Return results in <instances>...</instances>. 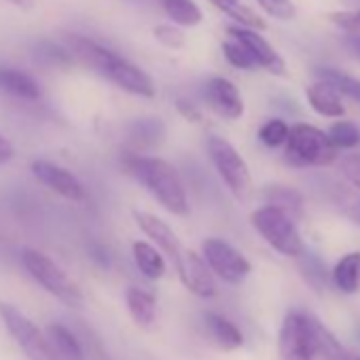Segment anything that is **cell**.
I'll list each match as a JSON object with an SVG mask.
<instances>
[{"label": "cell", "instance_id": "23", "mask_svg": "<svg viewBox=\"0 0 360 360\" xmlns=\"http://www.w3.org/2000/svg\"><path fill=\"white\" fill-rule=\"evenodd\" d=\"M49 341L60 356V360H85V352L77 335L62 322H51L47 328Z\"/></svg>", "mask_w": 360, "mask_h": 360}, {"label": "cell", "instance_id": "43", "mask_svg": "<svg viewBox=\"0 0 360 360\" xmlns=\"http://www.w3.org/2000/svg\"><path fill=\"white\" fill-rule=\"evenodd\" d=\"M349 360H360V356H352V354H349Z\"/></svg>", "mask_w": 360, "mask_h": 360}, {"label": "cell", "instance_id": "15", "mask_svg": "<svg viewBox=\"0 0 360 360\" xmlns=\"http://www.w3.org/2000/svg\"><path fill=\"white\" fill-rule=\"evenodd\" d=\"M66 45H68V51L72 53V58H77L79 62H83L85 66L98 70L100 75H104V70L108 68V64L115 60V51H110L108 47L87 39V37H77V34H70L66 39Z\"/></svg>", "mask_w": 360, "mask_h": 360}, {"label": "cell", "instance_id": "20", "mask_svg": "<svg viewBox=\"0 0 360 360\" xmlns=\"http://www.w3.org/2000/svg\"><path fill=\"white\" fill-rule=\"evenodd\" d=\"M131 255H134V263L138 267V271L148 278V280H161L165 274V259L161 255V250L148 242H134L131 244Z\"/></svg>", "mask_w": 360, "mask_h": 360}, {"label": "cell", "instance_id": "12", "mask_svg": "<svg viewBox=\"0 0 360 360\" xmlns=\"http://www.w3.org/2000/svg\"><path fill=\"white\" fill-rule=\"evenodd\" d=\"M227 34L231 39H238L240 43H244L248 47V51L257 60L259 68H263V70H267L269 75H276V77H284L286 75V64H284L282 56L271 47V43L259 30L244 28V26L236 24V26L227 28Z\"/></svg>", "mask_w": 360, "mask_h": 360}, {"label": "cell", "instance_id": "22", "mask_svg": "<svg viewBox=\"0 0 360 360\" xmlns=\"http://www.w3.org/2000/svg\"><path fill=\"white\" fill-rule=\"evenodd\" d=\"M0 91L11 94L22 100H39L41 98V87L39 83L15 68H0Z\"/></svg>", "mask_w": 360, "mask_h": 360}, {"label": "cell", "instance_id": "26", "mask_svg": "<svg viewBox=\"0 0 360 360\" xmlns=\"http://www.w3.org/2000/svg\"><path fill=\"white\" fill-rule=\"evenodd\" d=\"M311 333H314L316 354L320 360H349V352L316 316H311Z\"/></svg>", "mask_w": 360, "mask_h": 360}, {"label": "cell", "instance_id": "9", "mask_svg": "<svg viewBox=\"0 0 360 360\" xmlns=\"http://www.w3.org/2000/svg\"><path fill=\"white\" fill-rule=\"evenodd\" d=\"M174 265H176L180 282H183V286L187 290H191L193 295H198L202 299L217 297V292H219L217 276L212 274V269L204 257H200L193 250H183V255L178 257V261Z\"/></svg>", "mask_w": 360, "mask_h": 360}, {"label": "cell", "instance_id": "40", "mask_svg": "<svg viewBox=\"0 0 360 360\" xmlns=\"http://www.w3.org/2000/svg\"><path fill=\"white\" fill-rule=\"evenodd\" d=\"M13 157H15V146L11 144L9 138H5L3 134H0V165L13 161Z\"/></svg>", "mask_w": 360, "mask_h": 360}, {"label": "cell", "instance_id": "4", "mask_svg": "<svg viewBox=\"0 0 360 360\" xmlns=\"http://www.w3.org/2000/svg\"><path fill=\"white\" fill-rule=\"evenodd\" d=\"M206 150L219 178L229 189V193L236 200H248L252 193V174H250L246 159L240 155V150L227 138L217 136V134L208 136Z\"/></svg>", "mask_w": 360, "mask_h": 360}, {"label": "cell", "instance_id": "35", "mask_svg": "<svg viewBox=\"0 0 360 360\" xmlns=\"http://www.w3.org/2000/svg\"><path fill=\"white\" fill-rule=\"evenodd\" d=\"M257 5L278 22H292L297 20L299 11L292 0H257Z\"/></svg>", "mask_w": 360, "mask_h": 360}, {"label": "cell", "instance_id": "31", "mask_svg": "<svg viewBox=\"0 0 360 360\" xmlns=\"http://www.w3.org/2000/svg\"><path fill=\"white\" fill-rule=\"evenodd\" d=\"M328 136L339 150H349L360 144V127L354 121H335L328 127Z\"/></svg>", "mask_w": 360, "mask_h": 360}, {"label": "cell", "instance_id": "1", "mask_svg": "<svg viewBox=\"0 0 360 360\" xmlns=\"http://www.w3.org/2000/svg\"><path fill=\"white\" fill-rule=\"evenodd\" d=\"M123 169L131 178H136L169 214L189 217L191 206H189L187 189L172 163H167L161 157L131 153L123 157Z\"/></svg>", "mask_w": 360, "mask_h": 360}, {"label": "cell", "instance_id": "14", "mask_svg": "<svg viewBox=\"0 0 360 360\" xmlns=\"http://www.w3.org/2000/svg\"><path fill=\"white\" fill-rule=\"evenodd\" d=\"M134 221H136V225L140 227V231L148 238V240H153V244L172 261V263H176L178 261V257L183 255V244H180V240H178V236L174 233V229L163 221V219H159V217H155V214H150V212H140V210H136L134 212Z\"/></svg>", "mask_w": 360, "mask_h": 360}, {"label": "cell", "instance_id": "3", "mask_svg": "<svg viewBox=\"0 0 360 360\" xmlns=\"http://www.w3.org/2000/svg\"><path fill=\"white\" fill-rule=\"evenodd\" d=\"M250 223L257 233L282 257L297 259L305 250V242L297 229V221L276 206H261L250 214Z\"/></svg>", "mask_w": 360, "mask_h": 360}, {"label": "cell", "instance_id": "38", "mask_svg": "<svg viewBox=\"0 0 360 360\" xmlns=\"http://www.w3.org/2000/svg\"><path fill=\"white\" fill-rule=\"evenodd\" d=\"M339 165V172L343 176V180L354 187L356 191H360V153H354V155H345L337 161Z\"/></svg>", "mask_w": 360, "mask_h": 360}, {"label": "cell", "instance_id": "17", "mask_svg": "<svg viewBox=\"0 0 360 360\" xmlns=\"http://www.w3.org/2000/svg\"><path fill=\"white\" fill-rule=\"evenodd\" d=\"M204 324H206V330H208L210 339H212L221 349L233 352V349H238V347L244 345V333H242L229 318L210 311V314H206Z\"/></svg>", "mask_w": 360, "mask_h": 360}, {"label": "cell", "instance_id": "27", "mask_svg": "<svg viewBox=\"0 0 360 360\" xmlns=\"http://www.w3.org/2000/svg\"><path fill=\"white\" fill-rule=\"evenodd\" d=\"M316 77L330 83L341 96H345L352 102L360 104V79H356L352 75H345V72H341L337 68H330V66L316 68Z\"/></svg>", "mask_w": 360, "mask_h": 360}, {"label": "cell", "instance_id": "32", "mask_svg": "<svg viewBox=\"0 0 360 360\" xmlns=\"http://www.w3.org/2000/svg\"><path fill=\"white\" fill-rule=\"evenodd\" d=\"M288 134H290V125L284 121V119H267L261 129H259V140L269 146V148H278V146H284L286 140H288Z\"/></svg>", "mask_w": 360, "mask_h": 360}, {"label": "cell", "instance_id": "39", "mask_svg": "<svg viewBox=\"0 0 360 360\" xmlns=\"http://www.w3.org/2000/svg\"><path fill=\"white\" fill-rule=\"evenodd\" d=\"M176 110H178L180 117H183L185 121H189V123H202V119H204L200 106L193 104V102L187 100V98H178V100H176Z\"/></svg>", "mask_w": 360, "mask_h": 360}, {"label": "cell", "instance_id": "34", "mask_svg": "<svg viewBox=\"0 0 360 360\" xmlns=\"http://www.w3.org/2000/svg\"><path fill=\"white\" fill-rule=\"evenodd\" d=\"M153 37H155L157 43H161L165 49H172V51L183 49V47L187 45V37H185L183 28L176 26V24H172V22H169V24H159V26H155V28H153Z\"/></svg>", "mask_w": 360, "mask_h": 360}, {"label": "cell", "instance_id": "37", "mask_svg": "<svg viewBox=\"0 0 360 360\" xmlns=\"http://www.w3.org/2000/svg\"><path fill=\"white\" fill-rule=\"evenodd\" d=\"M39 58L45 62V64H56V66H70L72 64V53L51 41L47 43H41L39 45Z\"/></svg>", "mask_w": 360, "mask_h": 360}, {"label": "cell", "instance_id": "2", "mask_svg": "<svg viewBox=\"0 0 360 360\" xmlns=\"http://www.w3.org/2000/svg\"><path fill=\"white\" fill-rule=\"evenodd\" d=\"M284 157L297 167H324L339 161V148L333 144L328 131L309 123H297L290 127Z\"/></svg>", "mask_w": 360, "mask_h": 360}, {"label": "cell", "instance_id": "28", "mask_svg": "<svg viewBox=\"0 0 360 360\" xmlns=\"http://www.w3.org/2000/svg\"><path fill=\"white\" fill-rule=\"evenodd\" d=\"M165 136V125L161 119H138L129 127V138L136 146H155L163 140Z\"/></svg>", "mask_w": 360, "mask_h": 360}, {"label": "cell", "instance_id": "30", "mask_svg": "<svg viewBox=\"0 0 360 360\" xmlns=\"http://www.w3.org/2000/svg\"><path fill=\"white\" fill-rule=\"evenodd\" d=\"M221 49H223L225 60H227L233 68H240V70H246V72H255V70L259 68V64H257V60L252 58V53L248 51V47H246L244 43H240L238 39H231V37H229V41H225V43L221 45Z\"/></svg>", "mask_w": 360, "mask_h": 360}, {"label": "cell", "instance_id": "7", "mask_svg": "<svg viewBox=\"0 0 360 360\" xmlns=\"http://www.w3.org/2000/svg\"><path fill=\"white\" fill-rule=\"evenodd\" d=\"M280 360H316V343L311 333V314L292 309L286 314L278 337Z\"/></svg>", "mask_w": 360, "mask_h": 360}, {"label": "cell", "instance_id": "18", "mask_svg": "<svg viewBox=\"0 0 360 360\" xmlns=\"http://www.w3.org/2000/svg\"><path fill=\"white\" fill-rule=\"evenodd\" d=\"M125 305H127V311H129L131 320L138 326L148 328L155 322L157 299L153 297V292H148V290H144L140 286H129L125 290Z\"/></svg>", "mask_w": 360, "mask_h": 360}, {"label": "cell", "instance_id": "6", "mask_svg": "<svg viewBox=\"0 0 360 360\" xmlns=\"http://www.w3.org/2000/svg\"><path fill=\"white\" fill-rule=\"evenodd\" d=\"M0 320L30 360H60L49 337L15 305L0 301Z\"/></svg>", "mask_w": 360, "mask_h": 360}, {"label": "cell", "instance_id": "13", "mask_svg": "<svg viewBox=\"0 0 360 360\" xmlns=\"http://www.w3.org/2000/svg\"><path fill=\"white\" fill-rule=\"evenodd\" d=\"M104 77L108 81H112L119 89H123L131 96H138V98H153L157 91L153 79L140 66L127 62L119 53L115 56V60L104 70Z\"/></svg>", "mask_w": 360, "mask_h": 360}, {"label": "cell", "instance_id": "19", "mask_svg": "<svg viewBox=\"0 0 360 360\" xmlns=\"http://www.w3.org/2000/svg\"><path fill=\"white\" fill-rule=\"evenodd\" d=\"M330 280H333L335 288L345 295L358 292V288H360V252L343 255L335 263V267L330 271Z\"/></svg>", "mask_w": 360, "mask_h": 360}, {"label": "cell", "instance_id": "10", "mask_svg": "<svg viewBox=\"0 0 360 360\" xmlns=\"http://www.w3.org/2000/svg\"><path fill=\"white\" fill-rule=\"evenodd\" d=\"M32 174L41 185L49 187L53 193L62 195L64 200H70V202H83L85 200V187H83L81 180L70 169H66L53 161L37 159L32 163Z\"/></svg>", "mask_w": 360, "mask_h": 360}, {"label": "cell", "instance_id": "29", "mask_svg": "<svg viewBox=\"0 0 360 360\" xmlns=\"http://www.w3.org/2000/svg\"><path fill=\"white\" fill-rule=\"evenodd\" d=\"M297 261H299V271L303 274L305 282H307L316 292H322L324 286H326V278H328L322 259H320L316 252H311V250L305 248L303 255L297 257Z\"/></svg>", "mask_w": 360, "mask_h": 360}, {"label": "cell", "instance_id": "36", "mask_svg": "<svg viewBox=\"0 0 360 360\" xmlns=\"http://www.w3.org/2000/svg\"><path fill=\"white\" fill-rule=\"evenodd\" d=\"M328 20H330V24L337 26L343 34L360 37V9L333 11V13H328Z\"/></svg>", "mask_w": 360, "mask_h": 360}, {"label": "cell", "instance_id": "25", "mask_svg": "<svg viewBox=\"0 0 360 360\" xmlns=\"http://www.w3.org/2000/svg\"><path fill=\"white\" fill-rule=\"evenodd\" d=\"M210 5L214 9H219L223 15H227L229 20H233L238 26L252 28V30H259V32H263L267 28L265 20L259 13H255L250 7H246L242 0H210Z\"/></svg>", "mask_w": 360, "mask_h": 360}, {"label": "cell", "instance_id": "33", "mask_svg": "<svg viewBox=\"0 0 360 360\" xmlns=\"http://www.w3.org/2000/svg\"><path fill=\"white\" fill-rule=\"evenodd\" d=\"M335 204L345 219H349L354 225L360 227V191H356L354 187L352 189L339 187L335 195Z\"/></svg>", "mask_w": 360, "mask_h": 360}, {"label": "cell", "instance_id": "8", "mask_svg": "<svg viewBox=\"0 0 360 360\" xmlns=\"http://www.w3.org/2000/svg\"><path fill=\"white\" fill-rule=\"evenodd\" d=\"M202 252H204V259L210 265L212 274L227 284H240L252 271L250 261L238 248H233L229 242H225L221 238L204 240Z\"/></svg>", "mask_w": 360, "mask_h": 360}, {"label": "cell", "instance_id": "21", "mask_svg": "<svg viewBox=\"0 0 360 360\" xmlns=\"http://www.w3.org/2000/svg\"><path fill=\"white\" fill-rule=\"evenodd\" d=\"M263 200L269 206H276L280 210H284L286 214H290L295 221L303 217V208H305V200L303 193L297 191L295 187H286V185H269L263 191Z\"/></svg>", "mask_w": 360, "mask_h": 360}, {"label": "cell", "instance_id": "11", "mask_svg": "<svg viewBox=\"0 0 360 360\" xmlns=\"http://www.w3.org/2000/svg\"><path fill=\"white\" fill-rule=\"evenodd\" d=\"M204 100L210 110H214L219 117L238 121L244 117V98L233 81L225 77H212L204 85Z\"/></svg>", "mask_w": 360, "mask_h": 360}, {"label": "cell", "instance_id": "16", "mask_svg": "<svg viewBox=\"0 0 360 360\" xmlns=\"http://www.w3.org/2000/svg\"><path fill=\"white\" fill-rule=\"evenodd\" d=\"M305 98L307 104L311 106L314 112H318L320 117L326 119H341L345 115V106H343V96L326 81L318 79L316 83H311L305 89Z\"/></svg>", "mask_w": 360, "mask_h": 360}, {"label": "cell", "instance_id": "24", "mask_svg": "<svg viewBox=\"0 0 360 360\" xmlns=\"http://www.w3.org/2000/svg\"><path fill=\"white\" fill-rule=\"evenodd\" d=\"M167 20L180 28H195L202 24L204 13L195 0H159Z\"/></svg>", "mask_w": 360, "mask_h": 360}, {"label": "cell", "instance_id": "41", "mask_svg": "<svg viewBox=\"0 0 360 360\" xmlns=\"http://www.w3.org/2000/svg\"><path fill=\"white\" fill-rule=\"evenodd\" d=\"M345 47L352 51V56L354 58H358L360 60V37H345Z\"/></svg>", "mask_w": 360, "mask_h": 360}, {"label": "cell", "instance_id": "5", "mask_svg": "<svg viewBox=\"0 0 360 360\" xmlns=\"http://www.w3.org/2000/svg\"><path fill=\"white\" fill-rule=\"evenodd\" d=\"M22 261H24V267L28 269V274L47 292H51L56 299H60L62 303H66L70 307H81L83 305L81 288L51 257H47L45 252H41L37 248H26L22 252Z\"/></svg>", "mask_w": 360, "mask_h": 360}, {"label": "cell", "instance_id": "42", "mask_svg": "<svg viewBox=\"0 0 360 360\" xmlns=\"http://www.w3.org/2000/svg\"><path fill=\"white\" fill-rule=\"evenodd\" d=\"M9 3H13V5L20 7V9H28V7L32 5V0H9Z\"/></svg>", "mask_w": 360, "mask_h": 360}]
</instances>
